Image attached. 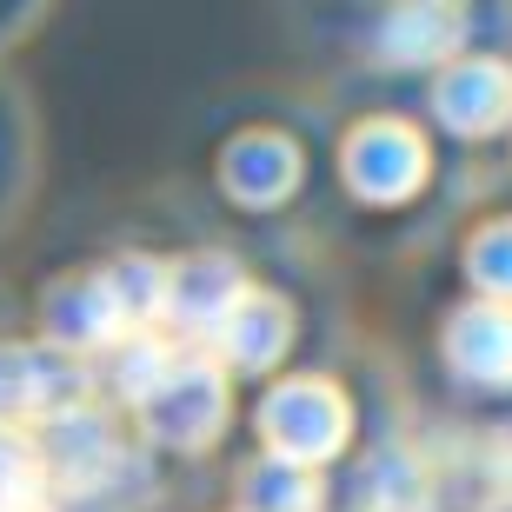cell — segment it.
Here are the masks:
<instances>
[{
	"instance_id": "1",
	"label": "cell",
	"mask_w": 512,
	"mask_h": 512,
	"mask_svg": "<svg viewBox=\"0 0 512 512\" xmlns=\"http://www.w3.org/2000/svg\"><path fill=\"white\" fill-rule=\"evenodd\" d=\"M140 406H147V426L167 446H207L220 433V373L200 366V360H187V366L173 360L167 380L153 386Z\"/></svg>"
},
{
	"instance_id": "2",
	"label": "cell",
	"mask_w": 512,
	"mask_h": 512,
	"mask_svg": "<svg viewBox=\"0 0 512 512\" xmlns=\"http://www.w3.org/2000/svg\"><path fill=\"white\" fill-rule=\"evenodd\" d=\"M340 433H346V406L326 393L320 380L280 386V393L266 399V439H273V446H280L293 466H306V459H326L333 446H340Z\"/></svg>"
},
{
	"instance_id": "3",
	"label": "cell",
	"mask_w": 512,
	"mask_h": 512,
	"mask_svg": "<svg viewBox=\"0 0 512 512\" xmlns=\"http://www.w3.org/2000/svg\"><path fill=\"white\" fill-rule=\"evenodd\" d=\"M453 360L459 373H473L486 386H506L512 380V306H473L453 320Z\"/></svg>"
},
{
	"instance_id": "4",
	"label": "cell",
	"mask_w": 512,
	"mask_h": 512,
	"mask_svg": "<svg viewBox=\"0 0 512 512\" xmlns=\"http://www.w3.org/2000/svg\"><path fill=\"white\" fill-rule=\"evenodd\" d=\"M167 306L193 326H220L240 306V280H233L227 260H193L180 280H167Z\"/></svg>"
},
{
	"instance_id": "5",
	"label": "cell",
	"mask_w": 512,
	"mask_h": 512,
	"mask_svg": "<svg viewBox=\"0 0 512 512\" xmlns=\"http://www.w3.org/2000/svg\"><path fill=\"white\" fill-rule=\"evenodd\" d=\"M439 107H446V120H459L466 133H486V127H499V120H506V107H512V80L493 74V67H473V74L446 80Z\"/></svg>"
},
{
	"instance_id": "6",
	"label": "cell",
	"mask_w": 512,
	"mask_h": 512,
	"mask_svg": "<svg viewBox=\"0 0 512 512\" xmlns=\"http://www.w3.org/2000/svg\"><path fill=\"white\" fill-rule=\"evenodd\" d=\"M247 512H320V479H313V466H293V459L253 466Z\"/></svg>"
},
{
	"instance_id": "7",
	"label": "cell",
	"mask_w": 512,
	"mask_h": 512,
	"mask_svg": "<svg viewBox=\"0 0 512 512\" xmlns=\"http://www.w3.org/2000/svg\"><path fill=\"white\" fill-rule=\"evenodd\" d=\"M220 326H227V346H233L240 366H266L273 353H280V340H286V313L273 300H240Z\"/></svg>"
},
{
	"instance_id": "8",
	"label": "cell",
	"mask_w": 512,
	"mask_h": 512,
	"mask_svg": "<svg viewBox=\"0 0 512 512\" xmlns=\"http://www.w3.org/2000/svg\"><path fill=\"white\" fill-rule=\"evenodd\" d=\"M40 493V453L27 439L0 433V512H27Z\"/></svg>"
},
{
	"instance_id": "9",
	"label": "cell",
	"mask_w": 512,
	"mask_h": 512,
	"mask_svg": "<svg viewBox=\"0 0 512 512\" xmlns=\"http://www.w3.org/2000/svg\"><path fill=\"white\" fill-rule=\"evenodd\" d=\"M373 486H380V506L386 512H419L426 506V479H419L413 459H380V473H373Z\"/></svg>"
},
{
	"instance_id": "10",
	"label": "cell",
	"mask_w": 512,
	"mask_h": 512,
	"mask_svg": "<svg viewBox=\"0 0 512 512\" xmlns=\"http://www.w3.org/2000/svg\"><path fill=\"white\" fill-rule=\"evenodd\" d=\"M473 273L493 286V293H506V300H512V227H493L473 247Z\"/></svg>"
},
{
	"instance_id": "11",
	"label": "cell",
	"mask_w": 512,
	"mask_h": 512,
	"mask_svg": "<svg viewBox=\"0 0 512 512\" xmlns=\"http://www.w3.org/2000/svg\"><path fill=\"white\" fill-rule=\"evenodd\" d=\"M499 512H512V506H499Z\"/></svg>"
}]
</instances>
